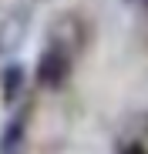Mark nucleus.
Here are the masks:
<instances>
[{
  "label": "nucleus",
  "mask_w": 148,
  "mask_h": 154,
  "mask_svg": "<svg viewBox=\"0 0 148 154\" xmlns=\"http://www.w3.org/2000/svg\"><path fill=\"white\" fill-rule=\"evenodd\" d=\"M27 30H31V7L27 4L10 7L0 17V54H14L27 40Z\"/></svg>",
  "instance_id": "nucleus-2"
},
{
  "label": "nucleus",
  "mask_w": 148,
  "mask_h": 154,
  "mask_svg": "<svg viewBox=\"0 0 148 154\" xmlns=\"http://www.w3.org/2000/svg\"><path fill=\"white\" fill-rule=\"evenodd\" d=\"M27 4H40V0H27Z\"/></svg>",
  "instance_id": "nucleus-7"
},
{
  "label": "nucleus",
  "mask_w": 148,
  "mask_h": 154,
  "mask_svg": "<svg viewBox=\"0 0 148 154\" xmlns=\"http://www.w3.org/2000/svg\"><path fill=\"white\" fill-rule=\"evenodd\" d=\"M24 134H27V114H17L4 124L0 131V154H17L24 144Z\"/></svg>",
  "instance_id": "nucleus-4"
},
{
  "label": "nucleus",
  "mask_w": 148,
  "mask_h": 154,
  "mask_svg": "<svg viewBox=\"0 0 148 154\" xmlns=\"http://www.w3.org/2000/svg\"><path fill=\"white\" fill-rule=\"evenodd\" d=\"M121 154H148V151H145V144L135 141V144H125V147H121Z\"/></svg>",
  "instance_id": "nucleus-6"
},
{
  "label": "nucleus",
  "mask_w": 148,
  "mask_h": 154,
  "mask_svg": "<svg viewBox=\"0 0 148 154\" xmlns=\"http://www.w3.org/2000/svg\"><path fill=\"white\" fill-rule=\"evenodd\" d=\"M88 40V27H84V20L78 14H71V10H61L51 17V27H47V47H54L61 50V54L74 57L78 50L84 47Z\"/></svg>",
  "instance_id": "nucleus-1"
},
{
  "label": "nucleus",
  "mask_w": 148,
  "mask_h": 154,
  "mask_svg": "<svg viewBox=\"0 0 148 154\" xmlns=\"http://www.w3.org/2000/svg\"><path fill=\"white\" fill-rule=\"evenodd\" d=\"M71 60L74 57H67V54H61V50H54V47H47L44 54L37 57V84L40 87H47V91H57L67 77H71Z\"/></svg>",
  "instance_id": "nucleus-3"
},
{
  "label": "nucleus",
  "mask_w": 148,
  "mask_h": 154,
  "mask_svg": "<svg viewBox=\"0 0 148 154\" xmlns=\"http://www.w3.org/2000/svg\"><path fill=\"white\" fill-rule=\"evenodd\" d=\"M24 74H27V70H24L20 64H7L4 67V100H7V104L17 100V94L24 87Z\"/></svg>",
  "instance_id": "nucleus-5"
}]
</instances>
